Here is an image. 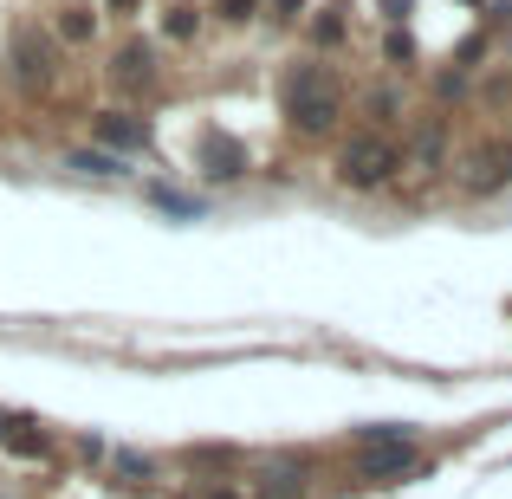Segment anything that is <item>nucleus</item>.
<instances>
[{"label": "nucleus", "mask_w": 512, "mask_h": 499, "mask_svg": "<svg viewBox=\"0 0 512 499\" xmlns=\"http://www.w3.org/2000/svg\"><path fill=\"white\" fill-rule=\"evenodd\" d=\"M72 169H91V175H117V163H111V156H72Z\"/></svg>", "instance_id": "11"}, {"label": "nucleus", "mask_w": 512, "mask_h": 499, "mask_svg": "<svg viewBox=\"0 0 512 499\" xmlns=\"http://www.w3.org/2000/svg\"><path fill=\"white\" fill-rule=\"evenodd\" d=\"M279 104H286V124L299 130V137H325V130L344 117V85H338V72H325V65H292Z\"/></svg>", "instance_id": "1"}, {"label": "nucleus", "mask_w": 512, "mask_h": 499, "mask_svg": "<svg viewBox=\"0 0 512 499\" xmlns=\"http://www.w3.org/2000/svg\"><path fill=\"white\" fill-rule=\"evenodd\" d=\"M409 461H415V435H402V428H370V435H363V454H357V474H363V487H383V480L409 474Z\"/></svg>", "instance_id": "3"}, {"label": "nucleus", "mask_w": 512, "mask_h": 499, "mask_svg": "<svg viewBox=\"0 0 512 499\" xmlns=\"http://www.w3.org/2000/svg\"><path fill=\"white\" fill-rule=\"evenodd\" d=\"M156 78V52L150 46H124L117 52V85H150Z\"/></svg>", "instance_id": "7"}, {"label": "nucleus", "mask_w": 512, "mask_h": 499, "mask_svg": "<svg viewBox=\"0 0 512 499\" xmlns=\"http://www.w3.org/2000/svg\"><path fill=\"white\" fill-rule=\"evenodd\" d=\"M273 7H279V20H299V13H305V0H273Z\"/></svg>", "instance_id": "13"}, {"label": "nucleus", "mask_w": 512, "mask_h": 499, "mask_svg": "<svg viewBox=\"0 0 512 499\" xmlns=\"http://www.w3.org/2000/svg\"><path fill=\"white\" fill-rule=\"evenodd\" d=\"M500 175H512V143H506V150H487V156H480V175H467V182H474V188H493Z\"/></svg>", "instance_id": "8"}, {"label": "nucleus", "mask_w": 512, "mask_h": 499, "mask_svg": "<svg viewBox=\"0 0 512 499\" xmlns=\"http://www.w3.org/2000/svg\"><path fill=\"white\" fill-rule=\"evenodd\" d=\"M201 499H234V493H201Z\"/></svg>", "instance_id": "15"}, {"label": "nucleus", "mask_w": 512, "mask_h": 499, "mask_svg": "<svg viewBox=\"0 0 512 499\" xmlns=\"http://www.w3.org/2000/svg\"><path fill=\"white\" fill-rule=\"evenodd\" d=\"M111 7H117V13H130V7H137V0H111Z\"/></svg>", "instance_id": "14"}, {"label": "nucleus", "mask_w": 512, "mask_h": 499, "mask_svg": "<svg viewBox=\"0 0 512 499\" xmlns=\"http://www.w3.org/2000/svg\"><path fill=\"white\" fill-rule=\"evenodd\" d=\"M91 26H98V13H85V7H65V20H59V33L72 39V46H85L91 39Z\"/></svg>", "instance_id": "9"}, {"label": "nucleus", "mask_w": 512, "mask_h": 499, "mask_svg": "<svg viewBox=\"0 0 512 499\" xmlns=\"http://www.w3.org/2000/svg\"><path fill=\"white\" fill-rule=\"evenodd\" d=\"M201 169H208L214 182H234V175L247 169V143H234L227 130H201Z\"/></svg>", "instance_id": "4"}, {"label": "nucleus", "mask_w": 512, "mask_h": 499, "mask_svg": "<svg viewBox=\"0 0 512 499\" xmlns=\"http://www.w3.org/2000/svg\"><path fill=\"white\" fill-rule=\"evenodd\" d=\"M396 169H402L396 143L376 137V130H363V137H350L344 150H338V182H344V188H383Z\"/></svg>", "instance_id": "2"}, {"label": "nucleus", "mask_w": 512, "mask_h": 499, "mask_svg": "<svg viewBox=\"0 0 512 499\" xmlns=\"http://www.w3.org/2000/svg\"><path fill=\"white\" fill-rule=\"evenodd\" d=\"M13 52H20V78H26V85H46V78H52L46 46L33 39V26H20V33H13Z\"/></svg>", "instance_id": "5"}, {"label": "nucleus", "mask_w": 512, "mask_h": 499, "mask_svg": "<svg viewBox=\"0 0 512 499\" xmlns=\"http://www.w3.org/2000/svg\"><path fill=\"white\" fill-rule=\"evenodd\" d=\"M253 13V0H221V20H247Z\"/></svg>", "instance_id": "12"}, {"label": "nucleus", "mask_w": 512, "mask_h": 499, "mask_svg": "<svg viewBox=\"0 0 512 499\" xmlns=\"http://www.w3.org/2000/svg\"><path fill=\"white\" fill-rule=\"evenodd\" d=\"M98 137L111 143V150H143L150 143V130L137 124V117H124V111H111V117H98Z\"/></svg>", "instance_id": "6"}, {"label": "nucleus", "mask_w": 512, "mask_h": 499, "mask_svg": "<svg viewBox=\"0 0 512 499\" xmlns=\"http://www.w3.org/2000/svg\"><path fill=\"white\" fill-rule=\"evenodd\" d=\"M188 33H195V13H188V7H169V39H188Z\"/></svg>", "instance_id": "10"}]
</instances>
